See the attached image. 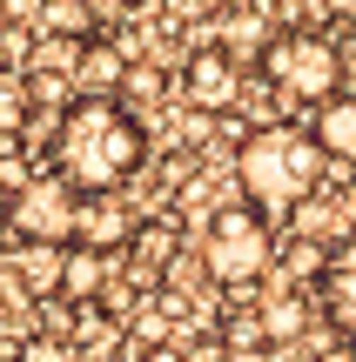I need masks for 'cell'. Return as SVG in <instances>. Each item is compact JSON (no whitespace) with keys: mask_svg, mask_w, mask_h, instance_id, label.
<instances>
[{"mask_svg":"<svg viewBox=\"0 0 356 362\" xmlns=\"http://www.w3.org/2000/svg\"><path fill=\"white\" fill-rule=\"evenodd\" d=\"M0 235H7V208H0Z\"/></svg>","mask_w":356,"mask_h":362,"instance_id":"obj_20","label":"cell"},{"mask_svg":"<svg viewBox=\"0 0 356 362\" xmlns=\"http://www.w3.org/2000/svg\"><path fill=\"white\" fill-rule=\"evenodd\" d=\"M255 67H263V81L276 88V101L289 107H323L343 94V47H336L330 34H316V27H282V34H269V47L255 54Z\"/></svg>","mask_w":356,"mask_h":362,"instance_id":"obj_3","label":"cell"},{"mask_svg":"<svg viewBox=\"0 0 356 362\" xmlns=\"http://www.w3.org/2000/svg\"><path fill=\"white\" fill-rule=\"evenodd\" d=\"M21 362H67V356L54 349V342H27V349H21Z\"/></svg>","mask_w":356,"mask_h":362,"instance_id":"obj_15","label":"cell"},{"mask_svg":"<svg viewBox=\"0 0 356 362\" xmlns=\"http://www.w3.org/2000/svg\"><path fill=\"white\" fill-rule=\"evenodd\" d=\"M121 88H128V54L115 47V40H81L74 54V101H121Z\"/></svg>","mask_w":356,"mask_h":362,"instance_id":"obj_7","label":"cell"},{"mask_svg":"<svg viewBox=\"0 0 356 362\" xmlns=\"http://www.w3.org/2000/svg\"><path fill=\"white\" fill-rule=\"evenodd\" d=\"M74 221H81V194L54 168L27 175V188L13 194V208H7V228L21 235V242H74Z\"/></svg>","mask_w":356,"mask_h":362,"instance_id":"obj_5","label":"cell"},{"mask_svg":"<svg viewBox=\"0 0 356 362\" xmlns=\"http://www.w3.org/2000/svg\"><path fill=\"white\" fill-rule=\"evenodd\" d=\"M316 362H356V349H343V342H323V349H316Z\"/></svg>","mask_w":356,"mask_h":362,"instance_id":"obj_16","label":"cell"},{"mask_svg":"<svg viewBox=\"0 0 356 362\" xmlns=\"http://www.w3.org/2000/svg\"><path fill=\"white\" fill-rule=\"evenodd\" d=\"M182 94L202 115H229V107L242 101V61L229 47H195L182 61Z\"/></svg>","mask_w":356,"mask_h":362,"instance_id":"obj_6","label":"cell"},{"mask_svg":"<svg viewBox=\"0 0 356 362\" xmlns=\"http://www.w3.org/2000/svg\"><path fill=\"white\" fill-rule=\"evenodd\" d=\"M222 7H236V0H188V13H222Z\"/></svg>","mask_w":356,"mask_h":362,"instance_id":"obj_17","label":"cell"},{"mask_svg":"<svg viewBox=\"0 0 356 362\" xmlns=\"http://www.w3.org/2000/svg\"><path fill=\"white\" fill-rule=\"evenodd\" d=\"M276 262V235H269V215H255L249 202H222L209 221H202V269L222 288H249L269 275Z\"/></svg>","mask_w":356,"mask_h":362,"instance_id":"obj_4","label":"cell"},{"mask_svg":"<svg viewBox=\"0 0 356 362\" xmlns=\"http://www.w3.org/2000/svg\"><path fill=\"white\" fill-rule=\"evenodd\" d=\"M323 148L296 121H263L236 148V188L255 215H296L309 194H323Z\"/></svg>","mask_w":356,"mask_h":362,"instance_id":"obj_2","label":"cell"},{"mask_svg":"<svg viewBox=\"0 0 356 362\" xmlns=\"http://www.w3.org/2000/svg\"><path fill=\"white\" fill-rule=\"evenodd\" d=\"M34 27L47 40H94V0H40L34 7Z\"/></svg>","mask_w":356,"mask_h":362,"instance_id":"obj_13","label":"cell"},{"mask_svg":"<svg viewBox=\"0 0 356 362\" xmlns=\"http://www.w3.org/2000/svg\"><path fill=\"white\" fill-rule=\"evenodd\" d=\"M134 228H142V221H134V208L121 202V188L115 194H81V221H74V242L81 248H121V242H134Z\"/></svg>","mask_w":356,"mask_h":362,"instance_id":"obj_8","label":"cell"},{"mask_svg":"<svg viewBox=\"0 0 356 362\" xmlns=\"http://www.w3.org/2000/svg\"><path fill=\"white\" fill-rule=\"evenodd\" d=\"M255 322H263L269 342H296V336H303V322H309V309H303V296H296V288H282V296L263 302V315H255Z\"/></svg>","mask_w":356,"mask_h":362,"instance_id":"obj_14","label":"cell"},{"mask_svg":"<svg viewBox=\"0 0 356 362\" xmlns=\"http://www.w3.org/2000/svg\"><path fill=\"white\" fill-rule=\"evenodd\" d=\"M323 309H330L336 336L356 342V235L343 248H330V262H323Z\"/></svg>","mask_w":356,"mask_h":362,"instance_id":"obj_9","label":"cell"},{"mask_svg":"<svg viewBox=\"0 0 356 362\" xmlns=\"http://www.w3.org/2000/svg\"><path fill=\"white\" fill-rule=\"evenodd\" d=\"M309 134H316L323 161H343L356 168V94H336V101L316 107V121H309Z\"/></svg>","mask_w":356,"mask_h":362,"instance_id":"obj_10","label":"cell"},{"mask_svg":"<svg viewBox=\"0 0 356 362\" xmlns=\"http://www.w3.org/2000/svg\"><path fill=\"white\" fill-rule=\"evenodd\" d=\"M54 175L74 194H115L128 188V175L148 161V134L142 115L121 101H74L54 115V141H47Z\"/></svg>","mask_w":356,"mask_h":362,"instance_id":"obj_1","label":"cell"},{"mask_svg":"<svg viewBox=\"0 0 356 362\" xmlns=\"http://www.w3.org/2000/svg\"><path fill=\"white\" fill-rule=\"evenodd\" d=\"M330 13H343V21H356V0H323Z\"/></svg>","mask_w":356,"mask_h":362,"instance_id":"obj_19","label":"cell"},{"mask_svg":"<svg viewBox=\"0 0 356 362\" xmlns=\"http://www.w3.org/2000/svg\"><path fill=\"white\" fill-rule=\"evenodd\" d=\"M61 269H67V242H21L13 248V275L27 296H61Z\"/></svg>","mask_w":356,"mask_h":362,"instance_id":"obj_11","label":"cell"},{"mask_svg":"<svg viewBox=\"0 0 356 362\" xmlns=\"http://www.w3.org/2000/svg\"><path fill=\"white\" fill-rule=\"evenodd\" d=\"M343 74H350V81H356V34H350V40H343Z\"/></svg>","mask_w":356,"mask_h":362,"instance_id":"obj_18","label":"cell"},{"mask_svg":"<svg viewBox=\"0 0 356 362\" xmlns=\"http://www.w3.org/2000/svg\"><path fill=\"white\" fill-rule=\"evenodd\" d=\"M101 288H108V255H101V248H81V242H67L61 296H67V302H81V309H94V302H101Z\"/></svg>","mask_w":356,"mask_h":362,"instance_id":"obj_12","label":"cell"}]
</instances>
